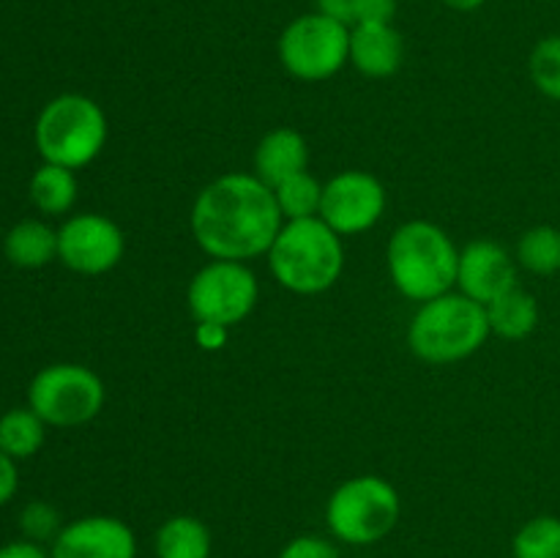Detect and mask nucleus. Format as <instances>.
<instances>
[{
  "instance_id": "f257e3e1",
  "label": "nucleus",
  "mask_w": 560,
  "mask_h": 558,
  "mask_svg": "<svg viewBox=\"0 0 560 558\" xmlns=\"http://www.w3.org/2000/svg\"><path fill=\"white\" fill-rule=\"evenodd\" d=\"M191 235L211 260L249 263L268 255L284 217L255 173H224L202 186L191 206Z\"/></svg>"
},
{
  "instance_id": "f03ea898",
  "label": "nucleus",
  "mask_w": 560,
  "mask_h": 558,
  "mask_svg": "<svg viewBox=\"0 0 560 558\" xmlns=\"http://www.w3.org/2000/svg\"><path fill=\"white\" fill-rule=\"evenodd\" d=\"M386 266L397 293L424 304L457 288L459 249L441 224L410 219L394 230Z\"/></svg>"
},
{
  "instance_id": "7ed1b4c3",
  "label": "nucleus",
  "mask_w": 560,
  "mask_h": 558,
  "mask_svg": "<svg viewBox=\"0 0 560 558\" xmlns=\"http://www.w3.org/2000/svg\"><path fill=\"white\" fill-rule=\"evenodd\" d=\"M266 257L271 277L295 295L326 293L345 271L342 235L320 217L284 222Z\"/></svg>"
},
{
  "instance_id": "20e7f679",
  "label": "nucleus",
  "mask_w": 560,
  "mask_h": 558,
  "mask_svg": "<svg viewBox=\"0 0 560 558\" xmlns=\"http://www.w3.org/2000/svg\"><path fill=\"white\" fill-rule=\"evenodd\" d=\"M490 334L485 304L459 290H448L419 304L408 326V345L416 359L443 367L479 353Z\"/></svg>"
},
{
  "instance_id": "39448f33",
  "label": "nucleus",
  "mask_w": 560,
  "mask_h": 558,
  "mask_svg": "<svg viewBox=\"0 0 560 558\" xmlns=\"http://www.w3.org/2000/svg\"><path fill=\"white\" fill-rule=\"evenodd\" d=\"M33 137L44 162L60 164L66 170H82L96 162L107 146V113L91 96L60 93L44 104Z\"/></svg>"
},
{
  "instance_id": "423d86ee",
  "label": "nucleus",
  "mask_w": 560,
  "mask_h": 558,
  "mask_svg": "<svg viewBox=\"0 0 560 558\" xmlns=\"http://www.w3.org/2000/svg\"><path fill=\"white\" fill-rule=\"evenodd\" d=\"M402 501L397 487L377 474L350 476L326 503V525L334 539L370 547L386 539L399 523Z\"/></svg>"
},
{
  "instance_id": "0eeeda50",
  "label": "nucleus",
  "mask_w": 560,
  "mask_h": 558,
  "mask_svg": "<svg viewBox=\"0 0 560 558\" xmlns=\"http://www.w3.org/2000/svg\"><path fill=\"white\" fill-rule=\"evenodd\" d=\"M107 403L104 381L85 364H49L33 375L27 408L49 427H82L96 419Z\"/></svg>"
},
{
  "instance_id": "6e6552de",
  "label": "nucleus",
  "mask_w": 560,
  "mask_h": 558,
  "mask_svg": "<svg viewBox=\"0 0 560 558\" xmlns=\"http://www.w3.org/2000/svg\"><path fill=\"white\" fill-rule=\"evenodd\" d=\"M277 49L290 77L326 82L350 63V27L320 11H310L288 22Z\"/></svg>"
},
{
  "instance_id": "1a4fd4ad",
  "label": "nucleus",
  "mask_w": 560,
  "mask_h": 558,
  "mask_svg": "<svg viewBox=\"0 0 560 558\" xmlns=\"http://www.w3.org/2000/svg\"><path fill=\"white\" fill-rule=\"evenodd\" d=\"M260 282L246 263L211 260L191 277L186 304L197 323L238 326L255 312Z\"/></svg>"
},
{
  "instance_id": "9d476101",
  "label": "nucleus",
  "mask_w": 560,
  "mask_h": 558,
  "mask_svg": "<svg viewBox=\"0 0 560 558\" xmlns=\"http://www.w3.org/2000/svg\"><path fill=\"white\" fill-rule=\"evenodd\" d=\"M386 206V186L366 170H342L323 184L320 219L342 239L375 228Z\"/></svg>"
},
{
  "instance_id": "9b49d317",
  "label": "nucleus",
  "mask_w": 560,
  "mask_h": 558,
  "mask_svg": "<svg viewBox=\"0 0 560 558\" xmlns=\"http://www.w3.org/2000/svg\"><path fill=\"white\" fill-rule=\"evenodd\" d=\"M126 235L109 217L96 211L77 213L58 230V260L82 277L107 274L124 260Z\"/></svg>"
},
{
  "instance_id": "f8f14e48",
  "label": "nucleus",
  "mask_w": 560,
  "mask_h": 558,
  "mask_svg": "<svg viewBox=\"0 0 560 558\" xmlns=\"http://www.w3.org/2000/svg\"><path fill=\"white\" fill-rule=\"evenodd\" d=\"M52 558H137V534L113 514L71 520L49 547Z\"/></svg>"
},
{
  "instance_id": "ddd939ff",
  "label": "nucleus",
  "mask_w": 560,
  "mask_h": 558,
  "mask_svg": "<svg viewBox=\"0 0 560 558\" xmlns=\"http://www.w3.org/2000/svg\"><path fill=\"white\" fill-rule=\"evenodd\" d=\"M517 282V260L495 241H470L459 249L457 290L479 304H490Z\"/></svg>"
},
{
  "instance_id": "4468645a",
  "label": "nucleus",
  "mask_w": 560,
  "mask_h": 558,
  "mask_svg": "<svg viewBox=\"0 0 560 558\" xmlns=\"http://www.w3.org/2000/svg\"><path fill=\"white\" fill-rule=\"evenodd\" d=\"M405 60V42L392 25L350 27V66L370 80H386L399 71Z\"/></svg>"
},
{
  "instance_id": "2eb2a0df",
  "label": "nucleus",
  "mask_w": 560,
  "mask_h": 558,
  "mask_svg": "<svg viewBox=\"0 0 560 558\" xmlns=\"http://www.w3.org/2000/svg\"><path fill=\"white\" fill-rule=\"evenodd\" d=\"M306 164H310V146H306V137L293 126H279L262 135L252 156L255 175L271 189L288 181L290 175L304 173Z\"/></svg>"
},
{
  "instance_id": "dca6fc26",
  "label": "nucleus",
  "mask_w": 560,
  "mask_h": 558,
  "mask_svg": "<svg viewBox=\"0 0 560 558\" xmlns=\"http://www.w3.org/2000/svg\"><path fill=\"white\" fill-rule=\"evenodd\" d=\"M487 321H490V332L495 337L509 339V342H517V339L530 337V334L539 328V301L530 290H525L523 284H514L512 290H506L503 295H498L495 301L485 306Z\"/></svg>"
},
{
  "instance_id": "f3484780",
  "label": "nucleus",
  "mask_w": 560,
  "mask_h": 558,
  "mask_svg": "<svg viewBox=\"0 0 560 558\" xmlns=\"http://www.w3.org/2000/svg\"><path fill=\"white\" fill-rule=\"evenodd\" d=\"M153 553L156 558H211V528L195 514H173L156 528Z\"/></svg>"
},
{
  "instance_id": "a211bd4d",
  "label": "nucleus",
  "mask_w": 560,
  "mask_h": 558,
  "mask_svg": "<svg viewBox=\"0 0 560 558\" xmlns=\"http://www.w3.org/2000/svg\"><path fill=\"white\" fill-rule=\"evenodd\" d=\"M3 252L11 266L42 268L58 260V230L42 219H22L5 235Z\"/></svg>"
},
{
  "instance_id": "6ab92c4d",
  "label": "nucleus",
  "mask_w": 560,
  "mask_h": 558,
  "mask_svg": "<svg viewBox=\"0 0 560 558\" xmlns=\"http://www.w3.org/2000/svg\"><path fill=\"white\" fill-rule=\"evenodd\" d=\"M77 175L74 170H66L60 164L44 162L36 173L31 175V186H27V195L31 202L47 217H60V213H69L77 202Z\"/></svg>"
},
{
  "instance_id": "aec40b11",
  "label": "nucleus",
  "mask_w": 560,
  "mask_h": 558,
  "mask_svg": "<svg viewBox=\"0 0 560 558\" xmlns=\"http://www.w3.org/2000/svg\"><path fill=\"white\" fill-rule=\"evenodd\" d=\"M47 425L31 408H11L0 416V452L14 460H27L44 446Z\"/></svg>"
},
{
  "instance_id": "412c9836",
  "label": "nucleus",
  "mask_w": 560,
  "mask_h": 558,
  "mask_svg": "<svg viewBox=\"0 0 560 558\" xmlns=\"http://www.w3.org/2000/svg\"><path fill=\"white\" fill-rule=\"evenodd\" d=\"M517 266L536 277H552L560 271V228L556 224H536L525 230L514 252Z\"/></svg>"
},
{
  "instance_id": "4be33fe9",
  "label": "nucleus",
  "mask_w": 560,
  "mask_h": 558,
  "mask_svg": "<svg viewBox=\"0 0 560 558\" xmlns=\"http://www.w3.org/2000/svg\"><path fill=\"white\" fill-rule=\"evenodd\" d=\"M273 197H277V206L279 211H282L284 222L320 217L323 184L310 173V170H304V173L299 175H290L288 181L273 186Z\"/></svg>"
},
{
  "instance_id": "5701e85b",
  "label": "nucleus",
  "mask_w": 560,
  "mask_h": 558,
  "mask_svg": "<svg viewBox=\"0 0 560 558\" xmlns=\"http://www.w3.org/2000/svg\"><path fill=\"white\" fill-rule=\"evenodd\" d=\"M514 558H560V518L536 514L512 539Z\"/></svg>"
},
{
  "instance_id": "b1692460",
  "label": "nucleus",
  "mask_w": 560,
  "mask_h": 558,
  "mask_svg": "<svg viewBox=\"0 0 560 558\" xmlns=\"http://www.w3.org/2000/svg\"><path fill=\"white\" fill-rule=\"evenodd\" d=\"M528 71L541 96L560 102V36H545L536 42L530 49Z\"/></svg>"
},
{
  "instance_id": "393cba45",
  "label": "nucleus",
  "mask_w": 560,
  "mask_h": 558,
  "mask_svg": "<svg viewBox=\"0 0 560 558\" xmlns=\"http://www.w3.org/2000/svg\"><path fill=\"white\" fill-rule=\"evenodd\" d=\"M20 528L25 534V539L44 545V542H55V536L60 534L63 523H60V512L52 503L31 501L20 512Z\"/></svg>"
},
{
  "instance_id": "a878e982",
  "label": "nucleus",
  "mask_w": 560,
  "mask_h": 558,
  "mask_svg": "<svg viewBox=\"0 0 560 558\" xmlns=\"http://www.w3.org/2000/svg\"><path fill=\"white\" fill-rule=\"evenodd\" d=\"M279 558H342L337 547L326 539V536L317 534H304L290 539L288 545L282 547Z\"/></svg>"
},
{
  "instance_id": "bb28decb",
  "label": "nucleus",
  "mask_w": 560,
  "mask_h": 558,
  "mask_svg": "<svg viewBox=\"0 0 560 558\" xmlns=\"http://www.w3.org/2000/svg\"><path fill=\"white\" fill-rule=\"evenodd\" d=\"M397 14V0H359L355 25H392Z\"/></svg>"
},
{
  "instance_id": "cd10ccee",
  "label": "nucleus",
  "mask_w": 560,
  "mask_h": 558,
  "mask_svg": "<svg viewBox=\"0 0 560 558\" xmlns=\"http://www.w3.org/2000/svg\"><path fill=\"white\" fill-rule=\"evenodd\" d=\"M195 339L202 350H222L230 339V326H222V323H197Z\"/></svg>"
},
{
  "instance_id": "c85d7f7f",
  "label": "nucleus",
  "mask_w": 560,
  "mask_h": 558,
  "mask_svg": "<svg viewBox=\"0 0 560 558\" xmlns=\"http://www.w3.org/2000/svg\"><path fill=\"white\" fill-rule=\"evenodd\" d=\"M16 487H20L16 460L9 457L5 452H0V507H5V503L16 496Z\"/></svg>"
},
{
  "instance_id": "c756f323",
  "label": "nucleus",
  "mask_w": 560,
  "mask_h": 558,
  "mask_svg": "<svg viewBox=\"0 0 560 558\" xmlns=\"http://www.w3.org/2000/svg\"><path fill=\"white\" fill-rule=\"evenodd\" d=\"M315 5H317L315 11L342 22V25L348 27L355 25V5H359V0H315Z\"/></svg>"
},
{
  "instance_id": "7c9ffc66",
  "label": "nucleus",
  "mask_w": 560,
  "mask_h": 558,
  "mask_svg": "<svg viewBox=\"0 0 560 558\" xmlns=\"http://www.w3.org/2000/svg\"><path fill=\"white\" fill-rule=\"evenodd\" d=\"M0 558H52V556H49V550H44L38 542L20 539L0 547Z\"/></svg>"
},
{
  "instance_id": "2f4dec72",
  "label": "nucleus",
  "mask_w": 560,
  "mask_h": 558,
  "mask_svg": "<svg viewBox=\"0 0 560 558\" xmlns=\"http://www.w3.org/2000/svg\"><path fill=\"white\" fill-rule=\"evenodd\" d=\"M441 3L448 5L452 11H463V14H468V11H479L487 0H441Z\"/></svg>"
},
{
  "instance_id": "473e14b6",
  "label": "nucleus",
  "mask_w": 560,
  "mask_h": 558,
  "mask_svg": "<svg viewBox=\"0 0 560 558\" xmlns=\"http://www.w3.org/2000/svg\"><path fill=\"white\" fill-rule=\"evenodd\" d=\"M361 558H370V556H361Z\"/></svg>"
}]
</instances>
